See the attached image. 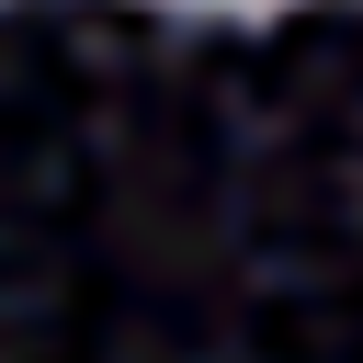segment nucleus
Returning a JSON list of instances; mask_svg holds the SVG:
<instances>
[{
	"label": "nucleus",
	"mask_w": 363,
	"mask_h": 363,
	"mask_svg": "<svg viewBox=\"0 0 363 363\" xmlns=\"http://www.w3.org/2000/svg\"><path fill=\"white\" fill-rule=\"evenodd\" d=\"M170 11H272V0H170Z\"/></svg>",
	"instance_id": "nucleus-1"
}]
</instances>
